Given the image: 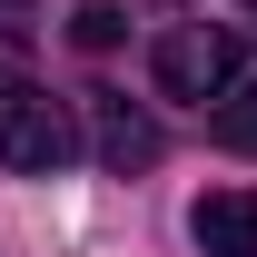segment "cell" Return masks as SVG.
Listing matches in <instances>:
<instances>
[{
    "label": "cell",
    "mask_w": 257,
    "mask_h": 257,
    "mask_svg": "<svg viewBox=\"0 0 257 257\" xmlns=\"http://www.w3.org/2000/svg\"><path fill=\"white\" fill-rule=\"evenodd\" d=\"M79 159V119H69L50 89H0V168L20 178H50V168Z\"/></svg>",
    "instance_id": "cell-1"
},
{
    "label": "cell",
    "mask_w": 257,
    "mask_h": 257,
    "mask_svg": "<svg viewBox=\"0 0 257 257\" xmlns=\"http://www.w3.org/2000/svg\"><path fill=\"white\" fill-rule=\"evenodd\" d=\"M149 69H159L168 99H227L237 89V40L218 30V20H178V30H159V50H149Z\"/></svg>",
    "instance_id": "cell-2"
},
{
    "label": "cell",
    "mask_w": 257,
    "mask_h": 257,
    "mask_svg": "<svg viewBox=\"0 0 257 257\" xmlns=\"http://www.w3.org/2000/svg\"><path fill=\"white\" fill-rule=\"evenodd\" d=\"M188 237H198L208 257H257V198H247V188H208V198L188 208Z\"/></svg>",
    "instance_id": "cell-3"
},
{
    "label": "cell",
    "mask_w": 257,
    "mask_h": 257,
    "mask_svg": "<svg viewBox=\"0 0 257 257\" xmlns=\"http://www.w3.org/2000/svg\"><path fill=\"white\" fill-rule=\"evenodd\" d=\"M99 149H109L119 168H149V159H159V128H149V119H128L119 99H99Z\"/></svg>",
    "instance_id": "cell-4"
},
{
    "label": "cell",
    "mask_w": 257,
    "mask_h": 257,
    "mask_svg": "<svg viewBox=\"0 0 257 257\" xmlns=\"http://www.w3.org/2000/svg\"><path fill=\"white\" fill-rule=\"evenodd\" d=\"M218 139L237 149V159H257V79H247V89H227V99H218Z\"/></svg>",
    "instance_id": "cell-5"
},
{
    "label": "cell",
    "mask_w": 257,
    "mask_h": 257,
    "mask_svg": "<svg viewBox=\"0 0 257 257\" xmlns=\"http://www.w3.org/2000/svg\"><path fill=\"white\" fill-rule=\"evenodd\" d=\"M119 30H128V10H119V0H79V10H69V40H79V50H109Z\"/></svg>",
    "instance_id": "cell-6"
}]
</instances>
